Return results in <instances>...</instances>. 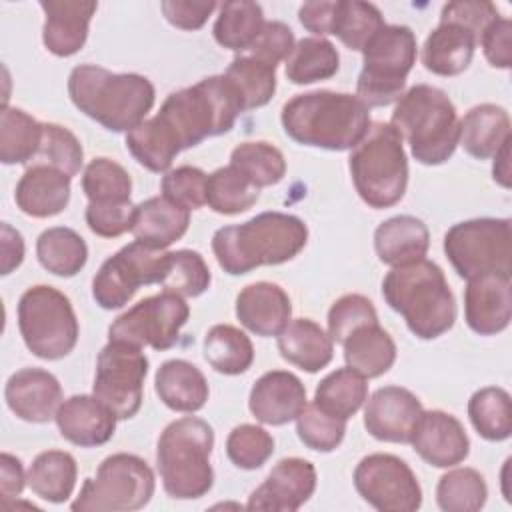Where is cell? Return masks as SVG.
Listing matches in <instances>:
<instances>
[{"label": "cell", "mask_w": 512, "mask_h": 512, "mask_svg": "<svg viewBox=\"0 0 512 512\" xmlns=\"http://www.w3.org/2000/svg\"><path fill=\"white\" fill-rule=\"evenodd\" d=\"M410 444L434 468H452L470 454V438L462 422L444 410H424Z\"/></svg>", "instance_id": "ffe728a7"}, {"label": "cell", "mask_w": 512, "mask_h": 512, "mask_svg": "<svg viewBox=\"0 0 512 512\" xmlns=\"http://www.w3.org/2000/svg\"><path fill=\"white\" fill-rule=\"evenodd\" d=\"M444 254L464 280L484 274H512L510 218H472L444 234Z\"/></svg>", "instance_id": "7c38bea8"}, {"label": "cell", "mask_w": 512, "mask_h": 512, "mask_svg": "<svg viewBox=\"0 0 512 512\" xmlns=\"http://www.w3.org/2000/svg\"><path fill=\"white\" fill-rule=\"evenodd\" d=\"M488 486L474 468H454L440 476L436 484V502L444 512H476L484 508Z\"/></svg>", "instance_id": "ee69618b"}, {"label": "cell", "mask_w": 512, "mask_h": 512, "mask_svg": "<svg viewBox=\"0 0 512 512\" xmlns=\"http://www.w3.org/2000/svg\"><path fill=\"white\" fill-rule=\"evenodd\" d=\"M478 42L490 66L502 70L512 66V22L508 18L498 16L490 22Z\"/></svg>", "instance_id": "91938a15"}, {"label": "cell", "mask_w": 512, "mask_h": 512, "mask_svg": "<svg viewBox=\"0 0 512 512\" xmlns=\"http://www.w3.org/2000/svg\"><path fill=\"white\" fill-rule=\"evenodd\" d=\"M54 420L64 440L80 448H94L112 440L118 416L94 394H74L60 404Z\"/></svg>", "instance_id": "603a6c76"}, {"label": "cell", "mask_w": 512, "mask_h": 512, "mask_svg": "<svg viewBox=\"0 0 512 512\" xmlns=\"http://www.w3.org/2000/svg\"><path fill=\"white\" fill-rule=\"evenodd\" d=\"M264 24V12L258 2L232 0L220 4V14L216 16L212 34L222 48L242 54L258 38Z\"/></svg>", "instance_id": "d590c367"}, {"label": "cell", "mask_w": 512, "mask_h": 512, "mask_svg": "<svg viewBox=\"0 0 512 512\" xmlns=\"http://www.w3.org/2000/svg\"><path fill=\"white\" fill-rule=\"evenodd\" d=\"M354 488L380 512H416L422 506V488L412 468L398 456L374 452L354 468Z\"/></svg>", "instance_id": "2e32d148"}, {"label": "cell", "mask_w": 512, "mask_h": 512, "mask_svg": "<svg viewBox=\"0 0 512 512\" xmlns=\"http://www.w3.org/2000/svg\"><path fill=\"white\" fill-rule=\"evenodd\" d=\"M422 412V402L408 388L382 386L366 400L364 428L380 442L408 444Z\"/></svg>", "instance_id": "ac0fdd59"}, {"label": "cell", "mask_w": 512, "mask_h": 512, "mask_svg": "<svg viewBox=\"0 0 512 512\" xmlns=\"http://www.w3.org/2000/svg\"><path fill=\"white\" fill-rule=\"evenodd\" d=\"M36 158H40L38 164L54 166L74 178L84 164V150L80 140L68 128L54 122H44L42 142Z\"/></svg>", "instance_id": "f907efd6"}, {"label": "cell", "mask_w": 512, "mask_h": 512, "mask_svg": "<svg viewBox=\"0 0 512 512\" xmlns=\"http://www.w3.org/2000/svg\"><path fill=\"white\" fill-rule=\"evenodd\" d=\"M294 46H296V40H294V32L290 30V26L280 20H270L262 26V30H260L258 38L252 42V46L242 54H250V56L276 68L280 62L288 60Z\"/></svg>", "instance_id": "11a10c76"}, {"label": "cell", "mask_w": 512, "mask_h": 512, "mask_svg": "<svg viewBox=\"0 0 512 512\" xmlns=\"http://www.w3.org/2000/svg\"><path fill=\"white\" fill-rule=\"evenodd\" d=\"M146 374L148 358L142 348L108 340L96 358L92 394L104 402L118 420H128L136 416L142 406Z\"/></svg>", "instance_id": "5bb4252c"}, {"label": "cell", "mask_w": 512, "mask_h": 512, "mask_svg": "<svg viewBox=\"0 0 512 512\" xmlns=\"http://www.w3.org/2000/svg\"><path fill=\"white\" fill-rule=\"evenodd\" d=\"M340 68L336 46L322 36H306L296 42L286 60V78L292 84L304 86L332 78Z\"/></svg>", "instance_id": "74e56055"}, {"label": "cell", "mask_w": 512, "mask_h": 512, "mask_svg": "<svg viewBox=\"0 0 512 512\" xmlns=\"http://www.w3.org/2000/svg\"><path fill=\"white\" fill-rule=\"evenodd\" d=\"M44 12L42 42L46 50L58 58L80 52L86 44L90 20L98 10V2L82 0H42Z\"/></svg>", "instance_id": "cb8c5ba5"}, {"label": "cell", "mask_w": 512, "mask_h": 512, "mask_svg": "<svg viewBox=\"0 0 512 512\" xmlns=\"http://www.w3.org/2000/svg\"><path fill=\"white\" fill-rule=\"evenodd\" d=\"M188 318L190 306L186 300L180 294L162 290L120 314L108 328V340H120L138 348L150 346L158 352L168 350L178 342Z\"/></svg>", "instance_id": "9a60e30c"}, {"label": "cell", "mask_w": 512, "mask_h": 512, "mask_svg": "<svg viewBox=\"0 0 512 512\" xmlns=\"http://www.w3.org/2000/svg\"><path fill=\"white\" fill-rule=\"evenodd\" d=\"M76 478V460L70 452L64 450L40 452L26 472L30 490L38 498L52 504H62L72 496L76 488Z\"/></svg>", "instance_id": "836d02e7"}, {"label": "cell", "mask_w": 512, "mask_h": 512, "mask_svg": "<svg viewBox=\"0 0 512 512\" xmlns=\"http://www.w3.org/2000/svg\"><path fill=\"white\" fill-rule=\"evenodd\" d=\"M386 26L378 6L360 0H336L332 34L350 50L362 52L370 38Z\"/></svg>", "instance_id": "f6af8a7d"}, {"label": "cell", "mask_w": 512, "mask_h": 512, "mask_svg": "<svg viewBox=\"0 0 512 512\" xmlns=\"http://www.w3.org/2000/svg\"><path fill=\"white\" fill-rule=\"evenodd\" d=\"M230 164L248 176L260 190L278 184L286 174L284 154L270 142L248 140L230 152Z\"/></svg>", "instance_id": "7dc6e473"}, {"label": "cell", "mask_w": 512, "mask_h": 512, "mask_svg": "<svg viewBox=\"0 0 512 512\" xmlns=\"http://www.w3.org/2000/svg\"><path fill=\"white\" fill-rule=\"evenodd\" d=\"M24 484H28L26 474H24V466L20 462V458L2 452L0 454V494H2V504H8L10 500H16L22 490Z\"/></svg>", "instance_id": "6125c7cd"}, {"label": "cell", "mask_w": 512, "mask_h": 512, "mask_svg": "<svg viewBox=\"0 0 512 512\" xmlns=\"http://www.w3.org/2000/svg\"><path fill=\"white\" fill-rule=\"evenodd\" d=\"M4 398L8 408L20 420L32 424L54 420L60 404L64 402L58 378L42 368L16 370L6 382Z\"/></svg>", "instance_id": "44dd1931"}, {"label": "cell", "mask_w": 512, "mask_h": 512, "mask_svg": "<svg viewBox=\"0 0 512 512\" xmlns=\"http://www.w3.org/2000/svg\"><path fill=\"white\" fill-rule=\"evenodd\" d=\"M476 38L464 26L440 22L424 40L422 64L436 76L462 74L474 56Z\"/></svg>", "instance_id": "f546056e"}, {"label": "cell", "mask_w": 512, "mask_h": 512, "mask_svg": "<svg viewBox=\"0 0 512 512\" xmlns=\"http://www.w3.org/2000/svg\"><path fill=\"white\" fill-rule=\"evenodd\" d=\"M72 178L48 164H32L20 176L14 200L16 206L32 218H50L60 214L70 202Z\"/></svg>", "instance_id": "484cf974"}, {"label": "cell", "mask_w": 512, "mask_h": 512, "mask_svg": "<svg viewBox=\"0 0 512 512\" xmlns=\"http://www.w3.org/2000/svg\"><path fill=\"white\" fill-rule=\"evenodd\" d=\"M228 460L240 470H256L274 454V438L256 424H240L226 438Z\"/></svg>", "instance_id": "816d5d0a"}, {"label": "cell", "mask_w": 512, "mask_h": 512, "mask_svg": "<svg viewBox=\"0 0 512 512\" xmlns=\"http://www.w3.org/2000/svg\"><path fill=\"white\" fill-rule=\"evenodd\" d=\"M306 404V386L288 370L264 372L248 396L250 414L268 426H284L296 420Z\"/></svg>", "instance_id": "7402d4cb"}, {"label": "cell", "mask_w": 512, "mask_h": 512, "mask_svg": "<svg viewBox=\"0 0 512 512\" xmlns=\"http://www.w3.org/2000/svg\"><path fill=\"white\" fill-rule=\"evenodd\" d=\"M218 8L214 0H164L160 10L168 24L180 30H200Z\"/></svg>", "instance_id": "680465c9"}, {"label": "cell", "mask_w": 512, "mask_h": 512, "mask_svg": "<svg viewBox=\"0 0 512 512\" xmlns=\"http://www.w3.org/2000/svg\"><path fill=\"white\" fill-rule=\"evenodd\" d=\"M154 390L166 408L186 414L202 410L210 396L202 370L182 358H172L160 364L154 376Z\"/></svg>", "instance_id": "4316f807"}, {"label": "cell", "mask_w": 512, "mask_h": 512, "mask_svg": "<svg viewBox=\"0 0 512 512\" xmlns=\"http://www.w3.org/2000/svg\"><path fill=\"white\" fill-rule=\"evenodd\" d=\"M292 302L274 282H254L236 296V318L256 336H278L290 322Z\"/></svg>", "instance_id": "d4e9b609"}, {"label": "cell", "mask_w": 512, "mask_h": 512, "mask_svg": "<svg viewBox=\"0 0 512 512\" xmlns=\"http://www.w3.org/2000/svg\"><path fill=\"white\" fill-rule=\"evenodd\" d=\"M308 242V226L286 212H262L254 218L222 226L212 236L218 266L230 276H242L260 266H278L296 258Z\"/></svg>", "instance_id": "7a4b0ae2"}, {"label": "cell", "mask_w": 512, "mask_h": 512, "mask_svg": "<svg viewBox=\"0 0 512 512\" xmlns=\"http://www.w3.org/2000/svg\"><path fill=\"white\" fill-rule=\"evenodd\" d=\"M378 322L374 304L362 294H344L328 310V336L342 344L356 328Z\"/></svg>", "instance_id": "db71d44e"}, {"label": "cell", "mask_w": 512, "mask_h": 512, "mask_svg": "<svg viewBox=\"0 0 512 512\" xmlns=\"http://www.w3.org/2000/svg\"><path fill=\"white\" fill-rule=\"evenodd\" d=\"M0 274L8 276L14 268H18L24 260V238L22 234L12 228L8 222H2L0 228Z\"/></svg>", "instance_id": "be15d7a7"}, {"label": "cell", "mask_w": 512, "mask_h": 512, "mask_svg": "<svg viewBox=\"0 0 512 512\" xmlns=\"http://www.w3.org/2000/svg\"><path fill=\"white\" fill-rule=\"evenodd\" d=\"M68 96L88 118L112 132H130L154 106V84L142 74H116L96 64L74 66Z\"/></svg>", "instance_id": "277c9868"}, {"label": "cell", "mask_w": 512, "mask_h": 512, "mask_svg": "<svg viewBox=\"0 0 512 512\" xmlns=\"http://www.w3.org/2000/svg\"><path fill=\"white\" fill-rule=\"evenodd\" d=\"M156 480L146 460L118 452L106 456L94 478H86L70 504L74 512H132L144 508L154 496Z\"/></svg>", "instance_id": "8fae6325"}, {"label": "cell", "mask_w": 512, "mask_h": 512, "mask_svg": "<svg viewBox=\"0 0 512 512\" xmlns=\"http://www.w3.org/2000/svg\"><path fill=\"white\" fill-rule=\"evenodd\" d=\"M354 188L364 204L384 210L398 204L408 186L404 140L390 122L370 124L348 158Z\"/></svg>", "instance_id": "ba28073f"}, {"label": "cell", "mask_w": 512, "mask_h": 512, "mask_svg": "<svg viewBox=\"0 0 512 512\" xmlns=\"http://www.w3.org/2000/svg\"><path fill=\"white\" fill-rule=\"evenodd\" d=\"M510 142H512V140H510ZM510 142H506V144L494 154L492 178H494L502 188H510Z\"/></svg>", "instance_id": "e7e4bbea"}, {"label": "cell", "mask_w": 512, "mask_h": 512, "mask_svg": "<svg viewBox=\"0 0 512 512\" xmlns=\"http://www.w3.org/2000/svg\"><path fill=\"white\" fill-rule=\"evenodd\" d=\"M214 448L212 426L196 416L170 422L156 444V468L164 492L174 500H196L214 486L210 464Z\"/></svg>", "instance_id": "8992f818"}, {"label": "cell", "mask_w": 512, "mask_h": 512, "mask_svg": "<svg viewBox=\"0 0 512 512\" xmlns=\"http://www.w3.org/2000/svg\"><path fill=\"white\" fill-rule=\"evenodd\" d=\"M190 226V210L176 206L168 198L152 196L136 204L132 234L136 240L166 250L180 240Z\"/></svg>", "instance_id": "4dcf8cb0"}, {"label": "cell", "mask_w": 512, "mask_h": 512, "mask_svg": "<svg viewBox=\"0 0 512 512\" xmlns=\"http://www.w3.org/2000/svg\"><path fill=\"white\" fill-rule=\"evenodd\" d=\"M318 474L312 462L304 458H282L264 482L248 496V510L296 512L316 490Z\"/></svg>", "instance_id": "e0dca14e"}, {"label": "cell", "mask_w": 512, "mask_h": 512, "mask_svg": "<svg viewBox=\"0 0 512 512\" xmlns=\"http://www.w3.org/2000/svg\"><path fill=\"white\" fill-rule=\"evenodd\" d=\"M280 122L302 146L342 152L352 150L370 128V108L348 92L314 90L296 94L280 112Z\"/></svg>", "instance_id": "3957f363"}, {"label": "cell", "mask_w": 512, "mask_h": 512, "mask_svg": "<svg viewBox=\"0 0 512 512\" xmlns=\"http://www.w3.org/2000/svg\"><path fill=\"white\" fill-rule=\"evenodd\" d=\"M334 16H336V0H314V2H304L298 10V20L300 24L312 32L314 36H326L332 34L334 26Z\"/></svg>", "instance_id": "94428289"}, {"label": "cell", "mask_w": 512, "mask_h": 512, "mask_svg": "<svg viewBox=\"0 0 512 512\" xmlns=\"http://www.w3.org/2000/svg\"><path fill=\"white\" fill-rule=\"evenodd\" d=\"M136 206L124 204H90L86 206L84 218L88 228L100 238H118L132 230Z\"/></svg>", "instance_id": "9f6ffc18"}, {"label": "cell", "mask_w": 512, "mask_h": 512, "mask_svg": "<svg viewBox=\"0 0 512 512\" xmlns=\"http://www.w3.org/2000/svg\"><path fill=\"white\" fill-rule=\"evenodd\" d=\"M390 124L408 142L416 162L438 166L458 146V112L444 90L430 84L408 88L396 102Z\"/></svg>", "instance_id": "52a82bcc"}, {"label": "cell", "mask_w": 512, "mask_h": 512, "mask_svg": "<svg viewBox=\"0 0 512 512\" xmlns=\"http://www.w3.org/2000/svg\"><path fill=\"white\" fill-rule=\"evenodd\" d=\"M202 352L206 362L226 376L244 374L254 362L252 340L232 324L212 326L204 336Z\"/></svg>", "instance_id": "8d00e7d4"}, {"label": "cell", "mask_w": 512, "mask_h": 512, "mask_svg": "<svg viewBox=\"0 0 512 512\" xmlns=\"http://www.w3.org/2000/svg\"><path fill=\"white\" fill-rule=\"evenodd\" d=\"M82 192L90 204L132 202V178L124 166L110 158H94L82 174Z\"/></svg>", "instance_id": "bcb514c9"}, {"label": "cell", "mask_w": 512, "mask_h": 512, "mask_svg": "<svg viewBox=\"0 0 512 512\" xmlns=\"http://www.w3.org/2000/svg\"><path fill=\"white\" fill-rule=\"evenodd\" d=\"M296 434L306 448L316 452H332L344 440L346 420L310 402L296 418Z\"/></svg>", "instance_id": "681fc988"}, {"label": "cell", "mask_w": 512, "mask_h": 512, "mask_svg": "<svg viewBox=\"0 0 512 512\" xmlns=\"http://www.w3.org/2000/svg\"><path fill=\"white\" fill-rule=\"evenodd\" d=\"M382 296L420 340H434L456 322V298L432 260L394 266L382 280Z\"/></svg>", "instance_id": "5b68a950"}, {"label": "cell", "mask_w": 512, "mask_h": 512, "mask_svg": "<svg viewBox=\"0 0 512 512\" xmlns=\"http://www.w3.org/2000/svg\"><path fill=\"white\" fill-rule=\"evenodd\" d=\"M464 320L480 336H494L510 326L512 280L506 274H484L466 280Z\"/></svg>", "instance_id": "d6986e66"}, {"label": "cell", "mask_w": 512, "mask_h": 512, "mask_svg": "<svg viewBox=\"0 0 512 512\" xmlns=\"http://www.w3.org/2000/svg\"><path fill=\"white\" fill-rule=\"evenodd\" d=\"M258 198L260 188L232 164L208 174L206 204L216 214H242L250 210L258 202Z\"/></svg>", "instance_id": "b9f144b4"}, {"label": "cell", "mask_w": 512, "mask_h": 512, "mask_svg": "<svg viewBox=\"0 0 512 512\" xmlns=\"http://www.w3.org/2000/svg\"><path fill=\"white\" fill-rule=\"evenodd\" d=\"M418 46L412 28L402 24L382 26L362 50V70L356 96L368 108L388 106L404 94L406 78L416 64Z\"/></svg>", "instance_id": "9c48e42d"}, {"label": "cell", "mask_w": 512, "mask_h": 512, "mask_svg": "<svg viewBox=\"0 0 512 512\" xmlns=\"http://www.w3.org/2000/svg\"><path fill=\"white\" fill-rule=\"evenodd\" d=\"M18 330L26 348L42 360L68 356L80 336L70 298L54 286L36 284L18 300Z\"/></svg>", "instance_id": "30bf717a"}, {"label": "cell", "mask_w": 512, "mask_h": 512, "mask_svg": "<svg viewBox=\"0 0 512 512\" xmlns=\"http://www.w3.org/2000/svg\"><path fill=\"white\" fill-rule=\"evenodd\" d=\"M468 418L484 440H508L512 434L510 394L500 386H486L476 390L468 400Z\"/></svg>", "instance_id": "7bdbcfd3"}, {"label": "cell", "mask_w": 512, "mask_h": 512, "mask_svg": "<svg viewBox=\"0 0 512 512\" xmlns=\"http://www.w3.org/2000/svg\"><path fill=\"white\" fill-rule=\"evenodd\" d=\"M276 338L280 356L304 372H320L332 362L334 342L328 332L310 318L290 320Z\"/></svg>", "instance_id": "1f68e13d"}, {"label": "cell", "mask_w": 512, "mask_h": 512, "mask_svg": "<svg viewBox=\"0 0 512 512\" xmlns=\"http://www.w3.org/2000/svg\"><path fill=\"white\" fill-rule=\"evenodd\" d=\"M224 78L238 94L244 112L266 106L276 92V68L250 54H238L228 64Z\"/></svg>", "instance_id": "f35d334b"}, {"label": "cell", "mask_w": 512, "mask_h": 512, "mask_svg": "<svg viewBox=\"0 0 512 512\" xmlns=\"http://www.w3.org/2000/svg\"><path fill=\"white\" fill-rule=\"evenodd\" d=\"M208 174L196 166H178L162 176V196L186 210H198L206 204Z\"/></svg>", "instance_id": "f5cc1de1"}, {"label": "cell", "mask_w": 512, "mask_h": 512, "mask_svg": "<svg viewBox=\"0 0 512 512\" xmlns=\"http://www.w3.org/2000/svg\"><path fill=\"white\" fill-rule=\"evenodd\" d=\"M210 282L212 274L202 254L184 248L170 252L168 272L160 286L168 292L180 294L182 298H196L210 288Z\"/></svg>", "instance_id": "c3c4849f"}, {"label": "cell", "mask_w": 512, "mask_h": 512, "mask_svg": "<svg viewBox=\"0 0 512 512\" xmlns=\"http://www.w3.org/2000/svg\"><path fill=\"white\" fill-rule=\"evenodd\" d=\"M170 252L134 240L102 262L92 278V298L104 310L126 306L140 286L162 284Z\"/></svg>", "instance_id": "4fadbf2b"}, {"label": "cell", "mask_w": 512, "mask_h": 512, "mask_svg": "<svg viewBox=\"0 0 512 512\" xmlns=\"http://www.w3.org/2000/svg\"><path fill=\"white\" fill-rule=\"evenodd\" d=\"M498 16H500L498 8L488 0H458L442 6L440 22H452V24L464 26L474 34L478 42L486 26L494 22Z\"/></svg>", "instance_id": "6f0895ef"}, {"label": "cell", "mask_w": 512, "mask_h": 512, "mask_svg": "<svg viewBox=\"0 0 512 512\" xmlns=\"http://www.w3.org/2000/svg\"><path fill=\"white\" fill-rule=\"evenodd\" d=\"M368 400V382L352 368H336L326 374L314 392V404L322 410L348 420Z\"/></svg>", "instance_id": "60d3db41"}, {"label": "cell", "mask_w": 512, "mask_h": 512, "mask_svg": "<svg viewBox=\"0 0 512 512\" xmlns=\"http://www.w3.org/2000/svg\"><path fill=\"white\" fill-rule=\"evenodd\" d=\"M42 142V124L20 108L4 104L0 114V162L6 166L34 160Z\"/></svg>", "instance_id": "ab89813d"}, {"label": "cell", "mask_w": 512, "mask_h": 512, "mask_svg": "<svg viewBox=\"0 0 512 512\" xmlns=\"http://www.w3.org/2000/svg\"><path fill=\"white\" fill-rule=\"evenodd\" d=\"M242 112L224 74L208 76L168 94L156 116L126 132V148L150 172H168L182 150L230 132Z\"/></svg>", "instance_id": "6da1fadb"}, {"label": "cell", "mask_w": 512, "mask_h": 512, "mask_svg": "<svg viewBox=\"0 0 512 512\" xmlns=\"http://www.w3.org/2000/svg\"><path fill=\"white\" fill-rule=\"evenodd\" d=\"M342 348L346 366L366 380L386 374L396 362V344L378 322L356 328Z\"/></svg>", "instance_id": "d6a6232c"}, {"label": "cell", "mask_w": 512, "mask_h": 512, "mask_svg": "<svg viewBox=\"0 0 512 512\" xmlns=\"http://www.w3.org/2000/svg\"><path fill=\"white\" fill-rule=\"evenodd\" d=\"M36 256L44 270L60 278L76 276L88 262L84 238L66 226L44 230L36 240Z\"/></svg>", "instance_id": "e575fe53"}, {"label": "cell", "mask_w": 512, "mask_h": 512, "mask_svg": "<svg viewBox=\"0 0 512 512\" xmlns=\"http://www.w3.org/2000/svg\"><path fill=\"white\" fill-rule=\"evenodd\" d=\"M430 248L428 226L410 214H400L384 220L374 230V250L380 262L402 266L422 260Z\"/></svg>", "instance_id": "f1b7e54d"}, {"label": "cell", "mask_w": 512, "mask_h": 512, "mask_svg": "<svg viewBox=\"0 0 512 512\" xmlns=\"http://www.w3.org/2000/svg\"><path fill=\"white\" fill-rule=\"evenodd\" d=\"M510 140V116L506 108L498 104H478L458 120V144L472 158H494V154Z\"/></svg>", "instance_id": "83f0119b"}]
</instances>
